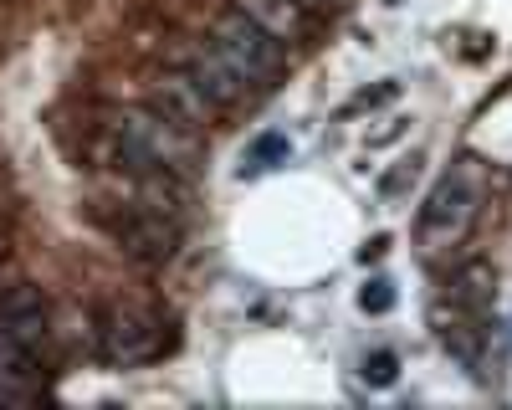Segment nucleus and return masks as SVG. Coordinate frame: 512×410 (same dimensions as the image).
Returning <instances> with one entry per match:
<instances>
[{"mask_svg":"<svg viewBox=\"0 0 512 410\" xmlns=\"http://www.w3.org/2000/svg\"><path fill=\"white\" fill-rule=\"evenodd\" d=\"M477 205H482V170H477V159H461L436 180V190L420 205V221H415L420 246H431V252L456 246L466 226L477 221Z\"/></svg>","mask_w":512,"mask_h":410,"instance_id":"f03ea898","label":"nucleus"},{"mask_svg":"<svg viewBox=\"0 0 512 410\" xmlns=\"http://www.w3.org/2000/svg\"><path fill=\"white\" fill-rule=\"evenodd\" d=\"M98 349L108 364H149L159 349H164V334H159V318L144 313V308H108L98 318Z\"/></svg>","mask_w":512,"mask_h":410,"instance_id":"39448f33","label":"nucleus"},{"mask_svg":"<svg viewBox=\"0 0 512 410\" xmlns=\"http://www.w3.org/2000/svg\"><path fill=\"white\" fill-rule=\"evenodd\" d=\"M103 226H108V236L123 246V252L139 257V262H169L175 246H180V221L159 216L154 205H144V200H128V205L103 211Z\"/></svg>","mask_w":512,"mask_h":410,"instance_id":"20e7f679","label":"nucleus"},{"mask_svg":"<svg viewBox=\"0 0 512 410\" xmlns=\"http://www.w3.org/2000/svg\"><path fill=\"white\" fill-rule=\"evenodd\" d=\"M210 47H216L251 82V93L272 88V77L282 72V41H272L262 26H256L246 11H236V6L216 16V26H210Z\"/></svg>","mask_w":512,"mask_h":410,"instance_id":"7ed1b4c3","label":"nucleus"},{"mask_svg":"<svg viewBox=\"0 0 512 410\" xmlns=\"http://www.w3.org/2000/svg\"><path fill=\"white\" fill-rule=\"evenodd\" d=\"M287 154H292V144H287L282 134H262V139L251 144L246 164H251V170H272V164H277V159H287Z\"/></svg>","mask_w":512,"mask_h":410,"instance_id":"9b49d317","label":"nucleus"},{"mask_svg":"<svg viewBox=\"0 0 512 410\" xmlns=\"http://www.w3.org/2000/svg\"><path fill=\"white\" fill-rule=\"evenodd\" d=\"M0 318H6L36 354H47V334H52V328H47V298H41L31 282L6 287V298H0Z\"/></svg>","mask_w":512,"mask_h":410,"instance_id":"0eeeda50","label":"nucleus"},{"mask_svg":"<svg viewBox=\"0 0 512 410\" xmlns=\"http://www.w3.org/2000/svg\"><path fill=\"white\" fill-rule=\"evenodd\" d=\"M159 113H169V118H175V123H185V129H205V123H210V113H216V108H210L200 93H195V82L175 67V72H164L159 82H154V98H149Z\"/></svg>","mask_w":512,"mask_h":410,"instance_id":"6e6552de","label":"nucleus"},{"mask_svg":"<svg viewBox=\"0 0 512 410\" xmlns=\"http://www.w3.org/2000/svg\"><path fill=\"white\" fill-rule=\"evenodd\" d=\"M359 375H364V385H374V390H390V385L400 380V359H395L390 349H379V354H369V359H364Z\"/></svg>","mask_w":512,"mask_h":410,"instance_id":"9d476101","label":"nucleus"},{"mask_svg":"<svg viewBox=\"0 0 512 410\" xmlns=\"http://www.w3.org/2000/svg\"><path fill=\"white\" fill-rule=\"evenodd\" d=\"M364 313H390L395 308V287H390V277H374L369 287H364Z\"/></svg>","mask_w":512,"mask_h":410,"instance_id":"f8f14e48","label":"nucleus"},{"mask_svg":"<svg viewBox=\"0 0 512 410\" xmlns=\"http://www.w3.org/2000/svg\"><path fill=\"white\" fill-rule=\"evenodd\" d=\"M415 175H420V159H410V164H400V170H395V175H384V180H379V200H395V195H400V190H405V185H410Z\"/></svg>","mask_w":512,"mask_h":410,"instance_id":"ddd939ff","label":"nucleus"},{"mask_svg":"<svg viewBox=\"0 0 512 410\" xmlns=\"http://www.w3.org/2000/svg\"><path fill=\"white\" fill-rule=\"evenodd\" d=\"M113 144L118 159L134 170H169V175H190L200 159V129H185L169 113H159L154 103L128 108L113 118Z\"/></svg>","mask_w":512,"mask_h":410,"instance_id":"f257e3e1","label":"nucleus"},{"mask_svg":"<svg viewBox=\"0 0 512 410\" xmlns=\"http://www.w3.org/2000/svg\"><path fill=\"white\" fill-rule=\"evenodd\" d=\"M180 72L195 82V93L216 108V113H231V108H241V103L251 98V82H246L216 47H210V36L195 41V47L180 57Z\"/></svg>","mask_w":512,"mask_h":410,"instance_id":"423d86ee","label":"nucleus"},{"mask_svg":"<svg viewBox=\"0 0 512 410\" xmlns=\"http://www.w3.org/2000/svg\"><path fill=\"white\" fill-rule=\"evenodd\" d=\"M236 11H246L256 26H262L272 41L292 47V41H303L308 31V16H303V0H231Z\"/></svg>","mask_w":512,"mask_h":410,"instance_id":"1a4fd4ad","label":"nucleus"}]
</instances>
